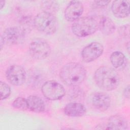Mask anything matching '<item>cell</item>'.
I'll use <instances>...</instances> for the list:
<instances>
[{"label": "cell", "instance_id": "6da1fadb", "mask_svg": "<svg viewBox=\"0 0 130 130\" xmlns=\"http://www.w3.org/2000/svg\"><path fill=\"white\" fill-rule=\"evenodd\" d=\"M86 70L80 63L75 62L64 64L60 70L59 77L62 82L69 86H76L85 79Z\"/></svg>", "mask_w": 130, "mask_h": 130}, {"label": "cell", "instance_id": "30bf717a", "mask_svg": "<svg viewBox=\"0 0 130 130\" xmlns=\"http://www.w3.org/2000/svg\"><path fill=\"white\" fill-rule=\"evenodd\" d=\"M83 11L84 7L81 2L71 1L64 10V18L68 21L74 22L80 18Z\"/></svg>", "mask_w": 130, "mask_h": 130}, {"label": "cell", "instance_id": "3957f363", "mask_svg": "<svg viewBox=\"0 0 130 130\" xmlns=\"http://www.w3.org/2000/svg\"><path fill=\"white\" fill-rule=\"evenodd\" d=\"M71 28L73 33L77 37L90 36L98 29L97 16L80 17L74 22Z\"/></svg>", "mask_w": 130, "mask_h": 130}, {"label": "cell", "instance_id": "52a82bcc", "mask_svg": "<svg viewBox=\"0 0 130 130\" xmlns=\"http://www.w3.org/2000/svg\"><path fill=\"white\" fill-rule=\"evenodd\" d=\"M6 77L10 83L15 86L22 85L26 79V73L21 66L13 64L6 72Z\"/></svg>", "mask_w": 130, "mask_h": 130}, {"label": "cell", "instance_id": "603a6c76", "mask_svg": "<svg viewBox=\"0 0 130 130\" xmlns=\"http://www.w3.org/2000/svg\"><path fill=\"white\" fill-rule=\"evenodd\" d=\"M119 34L122 37L129 38V25L128 24L121 26L118 29Z\"/></svg>", "mask_w": 130, "mask_h": 130}, {"label": "cell", "instance_id": "cb8c5ba5", "mask_svg": "<svg viewBox=\"0 0 130 130\" xmlns=\"http://www.w3.org/2000/svg\"><path fill=\"white\" fill-rule=\"evenodd\" d=\"M110 3V1H94L93 5L95 8H103L107 6Z\"/></svg>", "mask_w": 130, "mask_h": 130}, {"label": "cell", "instance_id": "484cf974", "mask_svg": "<svg viewBox=\"0 0 130 130\" xmlns=\"http://www.w3.org/2000/svg\"><path fill=\"white\" fill-rule=\"evenodd\" d=\"M5 44V43H4V40H3V39H2V37H1V43H0V45H1V50H2V49H3V46H4V45Z\"/></svg>", "mask_w": 130, "mask_h": 130}, {"label": "cell", "instance_id": "44dd1931", "mask_svg": "<svg viewBox=\"0 0 130 130\" xmlns=\"http://www.w3.org/2000/svg\"><path fill=\"white\" fill-rule=\"evenodd\" d=\"M12 106L15 109L21 110H26L28 109L26 99L22 97L16 98L13 101Z\"/></svg>", "mask_w": 130, "mask_h": 130}, {"label": "cell", "instance_id": "2e32d148", "mask_svg": "<svg viewBox=\"0 0 130 130\" xmlns=\"http://www.w3.org/2000/svg\"><path fill=\"white\" fill-rule=\"evenodd\" d=\"M45 76L41 71L37 69L29 70L27 75V82L32 88H38L43 84Z\"/></svg>", "mask_w": 130, "mask_h": 130}, {"label": "cell", "instance_id": "ac0fdd59", "mask_svg": "<svg viewBox=\"0 0 130 130\" xmlns=\"http://www.w3.org/2000/svg\"><path fill=\"white\" fill-rule=\"evenodd\" d=\"M19 27L25 34L30 32L34 27V18L30 15H25L21 17L19 20Z\"/></svg>", "mask_w": 130, "mask_h": 130}, {"label": "cell", "instance_id": "9a60e30c", "mask_svg": "<svg viewBox=\"0 0 130 130\" xmlns=\"http://www.w3.org/2000/svg\"><path fill=\"white\" fill-rule=\"evenodd\" d=\"M63 112L66 115L70 117H81L85 114L86 108L81 103L71 102L66 105L64 108Z\"/></svg>", "mask_w": 130, "mask_h": 130}, {"label": "cell", "instance_id": "7a4b0ae2", "mask_svg": "<svg viewBox=\"0 0 130 130\" xmlns=\"http://www.w3.org/2000/svg\"><path fill=\"white\" fill-rule=\"evenodd\" d=\"M94 79L98 87L106 91L115 89L120 83V77L117 71L108 66L99 68L94 73Z\"/></svg>", "mask_w": 130, "mask_h": 130}, {"label": "cell", "instance_id": "83f0119b", "mask_svg": "<svg viewBox=\"0 0 130 130\" xmlns=\"http://www.w3.org/2000/svg\"><path fill=\"white\" fill-rule=\"evenodd\" d=\"M126 48L127 50V52L129 53V42H128L127 44H126Z\"/></svg>", "mask_w": 130, "mask_h": 130}, {"label": "cell", "instance_id": "277c9868", "mask_svg": "<svg viewBox=\"0 0 130 130\" xmlns=\"http://www.w3.org/2000/svg\"><path fill=\"white\" fill-rule=\"evenodd\" d=\"M34 25L41 32L52 35L57 29V21L54 15L42 11L34 17Z\"/></svg>", "mask_w": 130, "mask_h": 130}, {"label": "cell", "instance_id": "d6986e66", "mask_svg": "<svg viewBox=\"0 0 130 130\" xmlns=\"http://www.w3.org/2000/svg\"><path fill=\"white\" fill-rule=\"evenodd\" d=\"M41 7L43 12L54 15L58 11L59 5L57 1H44L42 2Z\"/></svg>", "mask_w": 130, "mask_h": 130}, {"label": "cell", "instance_id": "4316f807", "mask_svg": "<svg viewBox=\"0 0 130 130\" xmlns=\"http://www.w3.org/2000/svg\"><path fill=\"white\" fill-rule=\"evenodd\" d=\"M5 4V1H1V3H0V5H1V9H3V8L4 7Z\"/></svg>", "mask_w": 130, "mask_h": 130}, {"label": "cell", "instance_id": "ba28073f", "mask_svg": "<svg viewBox=\"0 0 130 130\" xmlns=\"http://www.w3.org/2000/svg\"><path fill=\"white\" fill-rule=\"evenodd\" d=\"M25 34L19 27H10L5 29L1 37L5 44L8 45H18L24 40Z\"/></svg>", "mask_w": 130, "mask_h": 130}, {"label": "cell", "instance_id": "8992f818", "mask_svg": "<svg viewBox=\"0 0 130 130\" xmlns=\"http://www.w3.org/2000/svg\"><path fill=\"white\" fill-rule=\"evenodd\" d=\"M29 52L32 57L42 60L48 57L51 53L49 44L42 39H36L30 43Z\"/></svg>", "mask_w": 130, "mask_h": 130}, {"label": "cell", "instance_id": "5bb4252c", "mask_svg": "<svg viewBox=\"0 0 130 130\" xmlns=\"http://www.w3.org/2000/svg\"><path fill=\"white\" fill-rule=\"evenodd\" d=\"M98 27L102 34L106 36L113 34L116 30V26L112 20L104 16H98Z\"/></svg>", "mask_w": 130, "mask_h": 130}, {"label": "cell", "instance_id": "ffe728a7", "mask_svg": "<svg viewBox=\"0 0 130 130\" xmlns=\"http://www.w3.org/2000/svg\"><path fill=\"white\" fill-rule=\"evenodd\" d=\"M125 55L120 51H114L110 55V59L111 64L115 68L121 67L125 61Z\"/></svg>", "mask_w": 130, "mask_h": 130}, {"label": "cell", "instance_id": "7c38bea8", "mask_svg": "<svg viewBox=\"0 0 130 130\" xmlns=\"http://www.w3.org/2000/svg\"><path fill=\"white\" fill-rule=\"evenodd\" d=\"M100 126H101L100 128V129H103L104 126H105L104 129H126L128 128V123L123 116L115 114L109 118L106 125L103 126L101 124Z\"/></svg>", "mask_w": 130, "mask_h": 130}, {"label": "cell", "instance_id": "9c48e42d", "mask_svg": "<svg viewBox=\"0 0 130 130\" xmlns=\"http://www.w3.org/2000/svg\"><path fill=\"white\" fill-rule=\"evenodd\" d=\"M103 51V45L99 42H93L83 48L81 52V56L84 61L90 62L100 57Z\"/></svg>", "mask_w": 130, "mask_h": 130}, {"label": "cell", "instance_id": "d4e9b609", "mask_svg": "<svg viewBox=\"0 0 130 130\" xmlns=\"http://www.w3.org/2000/svg\"><path fill=\"white\" fill-rule=\"evenodd\" d=\"M129 85H128L123 90V95L125 98L129 99Z\"/></svg>", "mask_w": 130, "mask_h": 130}, {"label": "cell", "instance_id": "4fadbf2b", "mask_svg": "<svg viewBox=\"0 0 130 130\" xmlns=\"http://www.w3.org/2000/svg\"><path fill=\"white\" fill-rule=\"evenodd\" d=\"M111 10L117 18L127 17L129 14V2L125 0L114 1L111 6Z\"/></svg>", "mask_w": 130, "mask_h": 130}, {"label": "cell", "instance_id": "e0dca14e", "mask_svg": "<svg viewBox=\"0 0 130 130\" xmlns=\"http://www.w3.org/2000/svg\"><path fill=\"white\" fill-rule=\"evenodd\" d=\"M26 101L28 109L32 112L40 113L45 109V104L43 100L38 96L30 95L26 99Z\"/></svg>", "mask_w": 130, "mask_h": 130}, {"label": "cell", "instance_id": "7402d4cb", "mask_svg": "<svg viewBox=\"0 0 130 130\" xmlns=\"http://www.w3.org/2000/svg\"><path fill=\"white\" fill-rule=\"evenodd\" d=\"M0 93L1 100L8 98L11 94L10 87L6 83L2 81L0 82Z\"/></svg>", "mask_w": 130, "mask_h": 130}, {"label": "cell", "instance_id": "5b68a950", "mask_svg": "<svg viewBox=\"0 0 130 130\" xmlns=\"http://www.w3.org/2000/svg\"><path fill=\"white\" fill-rule=\"evenodd\" d=\"M41 91L47 99L51 101L59 100L66 93L63 86L54 80H49L44 82L41 86Z\"/></svg>", "mask_w": 130, "mask_h": 130}, {"label": "cell", "instance_id": "8fae6325", "mask_svg": "<svg viewBox=\"0 0 130 130\" xmlns=\"http://www.w3.org/2000/svg\"><path fill=\"white\" fill-rule=\"evenodd\" d=\"M93 106L100 111H105L110 106L111 99L105 92H98L95 93L92 98Z\"/></svg>", "mask_w": 130, "mask_h": 130}]
</instances>
